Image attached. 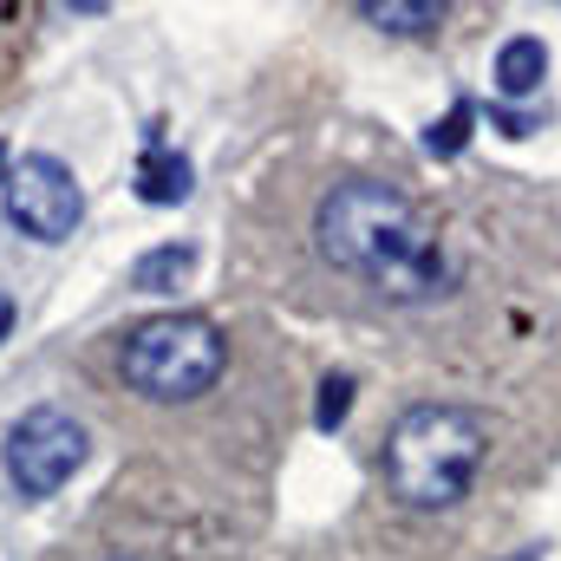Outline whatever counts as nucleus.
I'll list each match as a JSON object with an SVG mask.
<instances>
[{"mask_svg":"<svg viewBox=\"0 0 561 561\" xmlns=\"http://www.w3.org/2000/svg\"><path fill=\"white\" fill-rule=\"evenodd\" d=\"M490 79H496V92H503V99H529V92H542V79H549V46H542L536 33L503 39V46H496Z\"/></svg>","mask_w":561,"mask_h":561,"instance_id":"obj_6","label":"nucleus"},{"mask_svg":"<svg viewBox=\"0 0 561 561\" xmlns=\"http://www.w3.org/2000/svg\"><path fill=\"white\" fill-rule=\"evenodd\" d=\"M346 412H353V373H333V379L320 386L313 424H320V431H340V424H346Z\"/></svg>","mask_w":561,"mask_h":561,"instance_id":"obj_11","label":"nucleus"},{"mask_svg":"<svg viewBox=\"0 0 561 561\" xmlns=\"http://www.w3.org/2000/svg\"><path fill=\"white\" fill-rule=\"evenodd\" d=\"M196 268V249H183V242H163V249H150L138 255V268H131V287L138 294H170V287H183Z\"/></svg>","mask_w":561,"mask_h":561,"instance_id":"obj_8","label":"nucleus"},{"mask_svg":"<svg viewBox=\"0 0 561 561\" xmlns=\"http://www.w3.org/2000/svg\"><path fill=\"white\" fill-rule=\"evenodd\" d=\"M7 333H13V300L0 294V340H7Z\"/></svg>","mask_w":561,"mask_h":561,"instance_id":"obj_12","label":"nucleus"},{"mask_svg":"<svg viewBox=\"0 0 561 561\" xmlns=\"http://www.w3.org/2000/svg\"><path fill=\"white\" fill-rule=\"evenodd\" d=\"M490 450V424L470 405H412L386 431V483L405 510H450L470 496Z\"/></svg>","mask_w":561,"mask_h":561,"instance_id":"obj_2","label":"nucleus"},{"mask_svg":"<svg viewBox=\"0 0 561 561\" xmlns=\"http://www.w3.org/2000/svg\"><path fill=\"white\" fill-rule=\"evenodd\" d=\"M85 450H92V437H85V424L72 419V412L33 405V412H20V419L7 424L0 463H7V477H13V490H20L26 503H46V496H59V490L79 477Z\"/></svg>","mask_w":561,"mask_h":561,"instance_id":"obj_4","label":"nucleus"},{"mask_svg":"<svg viewBox=\"0 0 561 561\" xmlns=\"http://www.w3.org/2000/svg\"><path fill=\"white\" fill-rule=\"evenodd\" d=\"M379 33H431L444 20V0H366L359 7Z\"/></svg>","mask_w":561,"mask_h":561,"instance_id":"obj_9","label":"nucleus"},{"mask_svg":"<svg viewBox=\"0 0 561 561\" xmlns=\"http://www.w3.org/2000/svg\"><path fill=\"white\" fill-rule=\"evenodd\" d=\"M0 196H7L13 229L33 236V242H66V236L85 222V190H79L72 163H59V157H46V150L7 163Z\"/></svg>","mask_w":561,"mask_h":561,"instance_id":"obj_5","label":"nucleus"},{"mask_svg":"<svg viewBox=\"0 0 561 561\" xmlns=\"http://www.w3.org/2000/svg\"><path fill=\"white\" fill-rule=\"evenodd\" d=\"M0 176H7V150H0Z\"/></svg>","mask_w":561,"mask_h":561,"instance_id":"obj_14","label":"nucleus"},{"mask_svg":"<svg viewBox=\"0 0 561 561\" xmlns=\"http://www.w3.org/2000/svg\"><path fill=\"white\" fill-rule=\"evenodd\" d=\"M313 249L327 268L366 280L386 300H437L450 287V262L437 249V229L419 216V203L392 183L353 176L333 183L313 209Z\"/></svg>","mask_w":561,"mask_h":561,"instance_id":"obj_1","label":"nucleus"},{"mask_svg":"<svg viewBox=\"0 0 561 561\" xmlns=\"http://www.w3.org/2000/svg\"><path fill=\"white\" fill-rule=\"evenodd\" d=\"M470 118H477V105H470V99H457V105H450V118L424 131V150H431V157H457L463 138H470Z\"/></svg>","mask_w":561,"mask_h":561,"instance_id":"obj_10","label":"nucleus"},{"mask_svg":"<svg viewBox=\"0 0 561 561\" xmlns=\"http://www.w3.org/2000/svg\"><path fill=\"white\" fill-rule=\"evenodd\" d=\"M229 366V340L216 320L203 313H157V320H138L118 346V373L125 386L150 399V405H190L203 399Z\"/></svg>","mask_w":561,"mask_h":561,"instance_id":"obj_3","label":"nucleus"},{"mask_svg":"<svg viewBox=\"0 0 561 561\" xmlns=\"http://www.w3.org/2000/svg\"><path fill=\"white\" fill-rule=\"evenodd\" d=\"M510 561H536V549H523V556H510Z\"/></svg>","mask_w":561,"mask_h":561,"instance_id":"obj_13","label":"nucleus"},{"mask_svg":"<svg viewBox=\"0 0 561 561\" xmlns=\"http://www.w3.org/2000/svg\"><path fill=\"white\" fill-rule=\"evenodd\" d=\"M190 157L183 150H170L163 138H150V150H144V163H138V196L144 203H183L190 196Z\"/></svg>","mask_w":561,"mask_h":561,"instance_id":"obj_7","label":"nucleus"}]
</instances>
